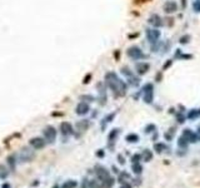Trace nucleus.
Returning a JSON list of instances; mask_svg holds the SVG:
<instances>
[{
	"label": "nucleus",
	"mask_w": 200,
	"mask_h": 188,
	"mask_svg": "<svg viewBox=\"0 0 200 188\" xmlns=\"http://www.w3.org/2000/svg\"><path fill=\"white\" fill-rule=\"evenodd\" d=\"M105 83L106 86L113 90L115 97H123L126 93V86L114 72H109L105 74Z\"/></svg>",
	"instance_id": "f257e3e1"
},
{
	"label": "nucleus",
	"mask_w": 200,
	"mask_h": 188,
	"mask_svg": "<svg viewBox=\"0 0 200 188\" xmlns=\"http://www.w3.org/2000/svg\"><path fill=\"white\" fill-rule=\"evenodd\" d=\"M34 157H35V152L32 148H29V147L21 148L20 153H19V158L23 162H32L34 159Z\"/></svg>",
	"instance_id": "f03ea898"
},
{
	"label": "nucleus",
	"mask_w": 200,
	"mask_h": 188,
	"mask_svg": "<svg viewBox=\"0 0 200 188\" xmlns=\"http://www.w3.org/2000/svg\"><path fill=\"white\" fill-rule=\"evenodd\" d=\"M43 134H44V138L46 139L48 142L53 143L54 141H55V138H56V129L54 128V127H51V125H48L46 128H44Z\"/></svg>",
	"instance_id": "7ed1b4c3"
},
{
	"label": "nucleus",
	"mask_w": 200,
	"mask_h": 188,
	"mask_svg": "<svg viewBox=\"0 0 200 188\" xmlns=\"http://www.w3.org/2000/svg\"><path fill=\"white\" fill-rule=\"evenodd\" d=\"M153 84H150V83H148L147 86H144V88H143V94H144V102L145 103H151L153 102Z\"/></svg>",
	"instance_id": "20e7f679"
},
{
	"label": "nucleus",
	"mask_w": 200,
	"mask_h": 188,
	"mask_svg": "<svg viewBox=\"0 0 200 188\" xmlns=\"http://www.w3.org/2000/svg\"><path fill=\"white\" fill-rule=\"evenodd\" d=\"M29 144L33 147V149L35 150H39V149H43L45 147V144H46V141L43 138H40V137H35V138H32L29 141Z\"/></svg>",
	"instance_id": "39448f33"
},
{
	"label": "nucleus",
	"mask_w": 200,
	"mask_h": 188,
	"mask_svg": "<svg viewBox=\"0 0 200 188\" xmlns=\"http://www.w3.org/2000/svg\"><path fill=\"white\" fill-rule=\"evenodd\" d=\"M128 55H129L131 59L138 60V59L144 58V53L141 52L140 48H138V46H130L129 49H128Z\"/></svg>",
	"instance_id": "423d86ee"
},
{
	"label": "nucleus",
	"mask_w": 200,
	"mask_h": 188,
	"mask_svg": "<svg viewBox=\"0 0 200 188\" xmlns=\"http://www.w3.org/2000/svg\"><path fill=\"white\" fill-rule=\"evenodd\" d=\"M95 173H96V177H98L101 182L105 181L108 177H110V173H109V171L105 167H103V166H96L95 167Z\"/></svg>",
	"instance_id": "0eeeda50"
},
{
	"label": "nucleus",
	"mask_w": 200,
	"mask_h": 188,
	"mask_svg": "<svg viewBox=\"0 0 200 188\" xmlns=\"http://www.w3.org/2000/svg\"><path fill=\"white\" fill-rule=\"evenodd\" d=\"M160 36V32L156 29H147V38L148 40L150 41L151 44H154L158 41V39H159Z\"/></svg>",
	"instance_id": "6e6552de"
},
{
	"label": "nucleus",
	"mask_w": 200,
	"mask_h": 188,
	"mask_svg": "<svg viewBox=\"0 0 200 188\" xmlns=\"http://www.w3.org/2000/svg\"><path fill=\"white\" fill-rule=\"evenodd\" d=\"M89 111H90V108H89V104L86 102H80L75 109L76 114H79V116H85L86 113H89Z\"/></svg>",
	"instance_id": "1a4fd4ad"
},
{
	"label": "nucleus",
	"mask_w": 200,
	"mask_h": 188,
	"mask_svg": "<svg viewBox=\"0 0 200 188\" xmlns=\"http://www.w3.org/2000/svg\"><path fill=\"white\" fill-rule=\"evenodd\" d=\"M60 132H62V134L64 137H69L70 134H73V127L69 122H63L62 124H60Z\"/></svg>",
	"instance_id": "9d476101"
},
{
	"label": "nucleus",
	"mask_w": 200,
	"mask_h": 188,
	"mask_svg": "<svg viewBox=\"0 0 200 188\" xmlns=\"http://www.w3.org/2000/svg\"><path fill=\"white\" fill-rule=\"evenodd\" d=\"M181 137H183L188 143H195L198 141V139H196V134L194 132H191L190 129H184L183 136H181Z\"/></svg>",
	"instance_id": "9b49d317"
},
{
	"label": "nucleus",
	"mask_w": 200,
	"mask_h": 188,
	"mask_svg": "<svg viewBox=\"0 0 200 188\" xmlns=\"http://www.w3.org/2000/svg\"><path fill=\"white\" fill-rule=\"evenodd\" d=\"M178 10V5L175 1H173V0H169V1H166L164 4V11L165 13H175V11Z\"/></svg>",
	"instance_id": "f8f14e48"
},
{
	"label": "nucleus",
	"mask_w": 200,
	"mask_h": 188,
	"mask_svg": "<svg viewBox=\"0 0 200 188\" xmlns=\"http://www.w3.org/2000/svg\"><path fill=\"white\" fill-rule=\"evenodd\" d=\"M149 24L150 25H153V27H161L163 25V20H161V18L159 15H156V14H153V15H150L149 18Z\"/></svg>",
	"instance_id": "ddd939ff"
},
{
	"label": "nucleus",
	"mask_w": 200,
	"mask_h": 188,
	"mask_svg": "<svg viewBox=\"0 0 200 188\" xmlns=\"http://www.w3.org/2000/svg\"><path fill=\"white\" fill-rule=\"evenodd\" d=\"M135 68H136V72L139 74H145V73L149 70V64L148 63H138Z\"/></svg>",
	"instance_id": "4468645a"
},
{
	"label": "nucleus",
	"mask_w": 200,
	"mask_h": 188,
	"mask_svg": "<svg viewBox=\"0 0 200 188\" xmlns=\"http://www.w3.org/2000/svg\"><path fill=\"white\" fill-rule=\"evenodd\" d=\"M89 125H90V122H89V120L83 119V120H80V122H78V123H76V128H78L79 130L84 132V130H86V129L89 128Z\"/></svg>",
	"instance_id": "2eb2a0df"
},
{
	"label": "nucleus",
	"mask_w": 200,
	"mask_h": 188,
	"mask_svg": "<svg viewBox=\"0 0 200 188\" xmlns=\"http://www.w3.org/2000/svg\"><path fill=\"white\" fill-rule=\"evenodd\" d=\"M166 148H168V147H166L165 143H155V144H154V150H155L156 153H159V154L164 152Z\"/></svg>",
	"instance_id": "dca6fc26"
},
{
	"label": "nucleus",
	"mask_w": 200,
	"mask_h": 188,
	"mask_svg": "<svg viewBox=\"0 0 200 188\" xmlns=\"http://www.w3.org/2000/svg\"><path fill=\"white\" fill-rule=\"evenodd\" d=\"M76 187H78V182L74 179H69L62 184V188H76Z\"/></svg>",
	"instance_id": "f3484780"
},
{
	"label": "nucleus",
	"mask_w": 200,
	"mask_h": 188,
	"mask_svg": "<svg viewBox=\"0 0 200 188\" xmlns=\"http://www.w3.org/2000/svg\"><path fill=\"white\" fill-rule=\"evenodd\" d=\"M141 158L145 161V162H150L151 159H153V152L149 149H144V152L141 154Z\"/></svg>",
	"instance_id": "a211bd4d"
},
{
	"label": "nucleus",
	"mask_w": 200,
	"mask_h": 188,
	"mask_svg": "<svg viewBox=\"0 0 200 188\" xmlns=\"http://www.w3.org/2000/svg\"><path fill=\"white\" fill-rule=\"evenodd\" d=\"M114 184H115V179L113 177H108L105 181H103V187L104 188H113Z\"/></svg>",
	"instance_id": "6ab92c4d"
},
{
	"label": "nucleus",
	"mask_w": 200,
	"mask_h": 188,
	"mask_svg": "<svg viewBox=\"0 0 200 188\" xmlns=\"http://www.w3.org/2000/svg\"><path fill=\"white\" fill-rule=\"evenodd\" d=\"M9 175V169L7 166L4 164H0V178L1 179H5Z\"/></svg>",
	"instance_id": "aec40b11"
},
{
	"label": "nucleus",
	"mask_w": 200,
	"mask_h": 188,
	"mask_svg": "<svg viewBox=\"0 0 200 188\" xmlns=\"http://www.w3.org/2000/svg\"><path fill=\"white\" fill-rule=\"evenodd\" d=\"M130 179V175L129 173H126V172H122L119 174V178H118V182L119 183H125L126 181H129Z\"/></svg>",
	"instance_id": "412c9836"
},
{
	"label": "nucleus",
	"mask_w": 200,
	"mask_h": 188,
	"mask_svg": "<svg viewBox=\"0 0 200 188\" xmlns=\"http://www.w3.org/2000/svg\"><path fill=\"white\" fill-rule=\"evenodd\" d=\"M198 117H200V109H191L189 114H188L189 119H196Z\"/></svg>",
	"instance_id": "4be33fe9"
},
{
	"label": "nucleus",
	"mask_w": 200,
	"mask_h": 188,
	"mask_svg": "<svg viewBox=\"0 0 200 188\" xmlns=\"http://www.w3.org/2000/svg\"><path fill=\"white\" fill-rule=\"evenodd\" d=\"M131 169H133V172H134L135 174H141V172H143V166L140 164V163H133Z\"/></svg>",
	"instance_id": "5701e85b"
},
{
	"label": "nucleus",
	"mask_w": 200,
	"mask_h": 188,
	"mask_svg": "<svg viewBox=\"0 0 200 188\" xmlns=\"http://www.w3.org/2000/svg\"><path fill=\"white\" fill-rule=\"evenodd\" d=\"M119 133H120V129L119 128H115L110 132V134H109V141L110 142H114L115 139H116V137L119 136Z\"/></svg>",
	"instance_id": "b1692460"
},
{
	"label": "nucleus",
	"mask_w": 200,
	"mask_h": 188,
	"mask_svg": "<svg viewBox=\"0 0 200 188\" xmlns=\"http://www.w3.org/2000/svg\"><path fill=\"white\" fill-rule=\"evenodd\" d=\"M126 141L130 142V143H135L139 141V136L135 134V133H130V134L126 136Z\"/></svg>",
	"instance_id": "393cba45"
},
{
	"label": "nucleus",
	"mask_w": 200,
	"mask_h": 188,
	"mask_svg": "<svg viewBox=\"0 0 200 188\" xmlns=\"http://www.w3.org/2000/svg\"><path fill=\"white\" fill-rule=\"evenodd\" d=\"M174 136H175V128L169 129V130L165 133V134H164V137H165L166 141H171V139L174 138Z\"/></svg>",
	"instance_id": "a878e982"
},
{
	"label": "nucleus",
	"mask_w": 200,
	"mask_h": 188,
	"mask_svg": "<svg viewBox=\"0 0 200 188\" xmlns=\"http://www.w3.org/2000/svg\"><path fill=\"white\" fill-rule=\"evenodd\" d=\"M7 161H8V163H9L10 168H11V169H14V168H15V156H14V154L9 156Z\"/></svg>",
	"instance_id": "bb28decb"
},
{
	"label": "nucleus",
	"mask_w": 200,
	"mask_h": 188,
	"mask_svg": "<svg viewBox=\"0 0 200 188\" xmlns=\"http://www.w3.org/2000/svg\"><path fill=\"white\" fill-rule=\"evenodd\" d=\"M178 145H179L180 148H186V147H188V142L185 141L183 137H180V138L178 139Z\"/></svg>",
	"instance_id": "cd10ccee"
},
{
	"label": "nucleus",
	"mask_w": 200,
	"mask_h": 188,
	"mask_svg": "<svg viewBox=\"0 0 200 188\" xmlns=\"http://www.w3.org/2000/svg\"><path fill=\"white\" fill-rule=\"evenodd\" d=\"M114 117H115V113H111V114H109L108 117H105V118H104V122H103V128H104L105 123H109V122H111V120L114 119Z\"/></svg>",
	"instance_id": "c85d7f7f"
},
{
	"label": "nucleus",
	"mask_w": 200,
	"mask_h": 188,
	"mask_svg": "<svg viewBox=\"0 0 200 188\" xmlns=\"http://www.w3.org/2000/svg\"><path fill=\"white\" fill-rule=\"evenodd\" d=\"M129 83L131 84V86H138V84H139V79H138V78H135L134 75H130L129 77Z\"/></svg>",
	"instance_id": "c756f323"
},
{
	"label": "nucleus",
	"mask_w": 200,
	"mask_h": 188,
	"mask_svg": "<svg viewBox=\"0 0 200 188\" xmlns=\"http://www.w3.org/2000/svg\"><path fill=\"white\" fill-rule=\"evenodd\" d=\"M140 159H141V154H134L131 157L133 163H140Z\"/></svg>",
	"instance_id": "7c9ffc66"
},
{
	"label": "nucleus",
	"mask_w": 200,
	"mask_h": 188,
	"mask_svg": "<svg viewBox=\"0 0 200 188\" xmlns=\"http://www.w3.org/2000/svg\"><path fill=\"white\" fill-rule=\"evenodd\" d=\"M89 187H90V188H101V186H100L96 181H90V182H89Z\"/></svg>",
	"instance_id": "2f4dec72"
},
{
	"label": "nucleus",
	"mask_w": 200,
	"mask_h": 188,
	"mask_svg": "<svg viewBox=\"0 0 200 188\" xmlns=\"http://www.w3.org/2000/svg\"><path fill=\"white\" fill-rule=\"evenodd\" d=\"M155 129H156V127L154 124H149L147 128H145V132H147V133H151V132H154Z\"/></svg>",
	"instance_id": "473e14b6"
},
{
	"label": "nucleus",
	"mask_w": 200,
	"mask_h": 188,
	"mask_svg": "<svg viewBox=\"0 0 200 188\" xmlns=\"http://www.w3.org/2000/svg\"><path fill=\"white\" fill-rule=\"evenodd\" d=\"M80 99L81 100H88V102H94V98L92 95H81Z\"/></svg>",
	"instance_id": "72a5a7b5"
},
{
	"label": "nucleus",
	"mask_w": 200,
	"mask_h": 188,
	"mask_svg": "<svg viewBox=\"0 0 200 188\" xmlns=\"http://www.w3.org/2000/svg\"><path fill=\"white\" fill-rule=\"evenodd\" d=\"M122 72H123V74H125L126 77H130V75H133V73H131V72H130L128 68H123V69H122Z\"/></svg>",
	"instance_id": "f704fd0d"
},
{
	"label": "nucleus",
	"mask_w": 200,
	"mask_h": 188,
	"mask_svg": "<svg viewBox=\"0 0 200 188\" xmlns=\"http://www.w3.org/2000/svg\"><path fill=\"white\" fill-rule=\"evenodd\" d=\"M189 39H190V36H189V35H185V36H183V38H180V43L185 44V43H188V41H189Z\"/></svg>",
	"instance_id": "c9c22d12"
},
{
	"label": "nucleus",
	"mask_w": 200,
	"mask_h": 188,
	"mask_svg": "<svg viewBox=\"0 0 200 188\" xmlns=\"http://www.w3.org/2000/svg\"><path fill=\"white\" fill-rule=\"evenodd\" d=\"M177 119H178V123H180V124H183L185 120H184V117L181 116V114H178V117H177Z\"/></svg>",
	"instance_id": "e433bc0d"
},
{
	"label": "nucleus",
	"mask_w": 200,
	"mask_h": 188,
	"mask_svg": "<svg viewBox=\"0 0 200 188\" xmlns=\"http://www.w3.org/2000/svg\"><path fill=\"white\" fill-rule=\"evenodd\" d=\"M118 159H119V163H120V164H125V159H124V157L123 156H118Z\"/></svg>",
	"instance_id": "4c0bfd02"
},
{
	"label": "nucleus",
	"mask_w": 200,
	"mask_h": 188,
	"mask_svg": "<svg viewBox=\"0 0 200 188\" xmlns=\"http://www.w3.org/2000/svg\"><path fill=\"white\" fill-rule=\"evenodd\" d=\"M194 9H195V11H200V1H196L194 4Z\"/></svg>",
	"instance_id": "58836bf2"
},
{
	"label": "nucleus",
	"mask_w": 200,
	"mask_h": 188,
	"mask_svg": "<svg viewBox=\"0 0 200 188\" xmlns=\"http://www.w3.org/2000/svg\"><path fill=\"white\" fill-rule=\"evenodd\" d=\"M120 188H131V184H130V183H128V182H125V183H122Z\"/></svg>",
	"instance_id": "ea45409f"
},
{
	"label": "nucleus",
	"mask_w": 200,
	"mask_h": 188,
	"mask_svg": "<svg viewBox=\"0 0 200 188\" xmlns=\"http://www.w3.org/2000/svg\"><path fill=\"white\" fill-rule=\"evenodd\" d=\"M96 156L100 157V158H101V157H104V152H103V149H99L98 152H96Z\"/></svg>",
	"instance_id": "a19ab883"
},
{
	"label": "nucleus",
	"mask_w": 200,
	"mask_h": 188,
	"mask_svg": "<svg viewBox=\"0 0 200 188\" xmlns=\"http://www.w3.org/2000/svg\"><path fill=\"white\" fill-rule=\"evenodd\" d=\"M195 134H196V139H198V141H200V128L198 129V132L195 133Z\"/></svg>",
	"instance_id": "79ce46f5"
},
{
	"label": "nucleus",
	"mask_w": 200,
	"mask_h": 188,
	"mask_svg": "<svg viewBox=\"0 0 200 188\" xmlns=\"http://www.w3.org/2000/svg\"><path fill=\"white\" fill-rule=\"evenodd\" d=\"M3 188H10V184L9 183H5V184H3Z\"/></svg>",
	"instance_id": "37998d69"
},
{
	"label": "nucleus",
	"mask_w": 200,
	"mask_h": 188,
	"mask_svg": "<svg viewBox=\"0 0 200 188\" xmlns=\"http://www.w3.org/2000/svg\"><path fill=\"white\" fill-rule=\"evenodd\" d=\"M54 188H58V186H56V187H54Z\"/></svg>",
	"instance_id": "c03bdc74"
}]
</instances>
